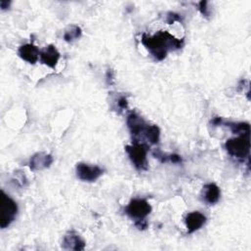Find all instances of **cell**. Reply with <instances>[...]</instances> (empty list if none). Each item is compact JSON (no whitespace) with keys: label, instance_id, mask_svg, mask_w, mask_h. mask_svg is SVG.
I'll return each mask as SVG.
<instances>
[{"label":"cell","instance_id":"obj_25","mask_svg":"<svg viewBox=\"0 0 251 251\" xmlns=\"http://www.w3.org/2000/svg\"><path fill=\"white\" fill-rule=\"evenodd\" d=\"M10 4H11V2L7 1V0H1V1H0V7H1L2 10L8 9L10 7Z\"/></svg>","mask_w":251,"mask_h":251},{"label":"cell","instance_id":"obj_6","mask_svg":"<svg viewBox=\"0 0 251 251\" xmlns=\"http://www.w3.org/2000/svg\"><path fill=\"white\" fill-rule=\"evenodd\" d=\"M76 173L80 180L92 183L103 175L104 170L96 165L91 166L86 163H78L76 166Z\"/></svg>","mask_w":251,"mask_h":251},{"label":"cell","instance_id":"obj_4","mask_svg":"<svg viewBox=\"0 0 251 251\" xmlns=\"http://www.w3.org/2000/svg\"><path fill=\"white\" fill-rule=\"evenodd\" d=\"M126 152L128 153L134 166L140 171H146L148 168L147 152L148 146L145 144L135 143L132 146H126Z\"/></svg>","mask_w":251,"mask_h":251},{"label":"cell","instance_id":"obj_8","mask_svg":"<svg viewBox=\"0 0 251 251\" xmlns=\"http://www.w3.org/2000/svg\"><path fill=\"white\" fill-rule=\"evenodd\" d=\"M62 247L65 250L81 251L85 247V241L83 239L81 234L76 230H69L63 237Z\"/></svg>","mask_w":251,"mask_h":251},{"label":"cell","instance_id":"obj_21","mask_svg":"<svg viewBox=\"0 0 251 251\" xmlns=\"http://www.w3.org/2000/svg\"><path fill=\"white\" fill-rule=\"evenodd\" d=\"M115 82V73L112 69H108L106 72V83L107 84L111 85Z\"/></svg>","mask_w":251,"mask_h":251},{"label":"cell","instance_id":"obj_9","mask_svg":"<svg viewBox=\"0 0 251 251\" xmlns=\"http://www.w3.org/2000/svg\"><path fill=\"white\" fill-rule=\"evenodd\" d=\"M52 163H53V157L51 154H48L45 152H38L31 157L29 166L32 171L38 172V171H42L49 168Z\"/></svg>","mask_w":251,"mask_h":251},{"label":"cell","instance_id":"obj_5","mask_svg":"<svg viewBox=\"0 0 251 251\" xmlns=\"http://www.w3.org/2000/svg\"><path fill=\"white\" fill-rule=\"evenodd\" d=\"M151 210V205L146 199L134 198L130 201L128 206L126 207L125 212L135 221H140L145 220L150 214Z\"/></svg>","mask_w":251,"mask_h":251},{"label":"cell","instance_id":"obj_12","mask_svg":"<svg viewBox=\"0 0 251 251\" xmlns=\"http://www.w3.org/2000/svg\"><path fill=\"white\" fill-rule=\"evenodd\" d=\"M18 54L24 61L30 64H36L40 59L41 50L34 43H27L20 46Z\"/></svg>","mask_w":251,"mask_h":251},{"label":"cell","instance_id":"obj_22","mask_svg":"<svg viewBox=\"0 0 251 251\" xmlns=\"http://www.w3.org/2000/svg\"><path fill=\"white\" fill-rule=\"evenodd\" d=\"M182 157L178 154H169V162L173 164H180L182 163Z\"/></svg>","mask_w":251,"mask_h":251},{"label":"cell","instance_id":"obj_14","mask_svg":"<svg viewBox=\"0 0 251 251\" xmlns=\"http://www.w3.org/2000/svg\"><path fill=\"white\" fill-rule=\"evenodd\" d=\"M223 125H226L227 127L230 129L232 134L236 135H245V134H250V126L248 123H233V122H223Z\"/></svg>","mask_w":251,"mask_h":251},{"label":"cell","instance_id":"obj_7","mask_svg":"<svg viewBox=\"0 0 251 251\" xmlns=\"http://www.w3.org/2000/svg\"><path fill=\"white\" fill-rule=\"evenodd\" d=\"M128 128L134 138H138L141 135H145L148 124L141 117L137 112H131L127 117Z\"/></svg>","mask_w":251,"mask_h":251},{"label":"cell","instance_id":"obj_17","mask_svg":"<svg viewBox=\"0 0 251 251\" xmlns=\"http://www.w3.org/2000/svg\"><path fill=\"white\" fill-rule=\"evenodd\" d=\"M182 20H183V18L181 17V15L176 12H169L167 14V23L169 25H172L175 22H182Z\"/></svg>","mask_w":251,"mask_h":251},{"label":"cell","instance_id":"obj_16","mask_svg":"<svg viewBox=\"0 0 251 251\" xmlns=\"http://www.w3.org/2000/svg\"><path fill=\"white\" fill-rule=\"evenodd\" d=\"M145 137L151 145H156L160 141V129L156 125H148L145 132Z\"/></svg>","mask_w":251,"mask_h":251},{"label":"cell","instance_id":"obj_24","mask_svg":"<svg viewBox=\"0 0 251 251\" xmlns=\"http://www.w3.org/2000/svg\"><path fill=\"white\" fill-rule=\"evenodd\" d=\"M223 118L221 117H215L212 121H211V125L214 126V127H219V126L223 125Z\"/></svg>","mask_w":251,"mask_h":251},{"label":"cell","instance_id":"obj_3","mask_svg":"<svg viewBox=\"0 0 251 251\" xmlns=\"http://www.w3.org/2000/svg\"><path fill=\"white\" fill-rule=\"evenodd\" d=\"M1 209H0V227L5 229L9 227L18 214V205L17 203L7 195L3 190H1Z\"/></svg>","mask_w":251,"mask_h":251},{"label":"cell","instance_id":"obj_1","mask_svg":"<svg viewBox=\"0 0 251 251\" xmlns=\"http://www.w3.org/2000/svg\"><path fill=\"white\" fill-rule=\"evenodd\" d=\"M142 42L157 61L164 60L170 50H179L185 45L184 39L179 40L170 33L162 31L152 37L144 34L142 37Z\"/></svg>","mask_w":251,"mask_h":251},{"label":"cell","instance_id":"obj_20","mask_svg":"<svg viewBox=\"0 0 251 251\" xmlns=\"http://www.w3.org/2000/svg\"><path fill=\"white\" fill-rule=\"evenodd\" d=\"M207 5H208V2L207 1H201V2H199V4H198V9H199V11H200V13L204 16V17H206V18H208L209 16H210V12H209V8L207 7Z\"/></svg>","mask_w":251,"mask_h":251},{"label":"cell","instance_id":"obj_13","mask_svg":"<svg viewBox=\"0 0 251 251\" xmlns=\"http://www.w3.org/2000/svg\"><path fill=\"white\" fill-rule=\"evenodd\" d=\"M204 200L206 203L213 205L217 203L221 196V190L215 184H207L204 186Z\"/></svg>","mask_w":251,"mask_h":251},{"label":"cell","instance_id":"obj_18","mask_svg":"<svg viewBox=\"0 0 251 251\" xmlns=\"http://www.w3.org/2000/svg\"><path fill=\"white\" fill-rule=\"evenodd\" d=\"M13 181L16 183H19V185L21 187H25L26 183H27L26 176L24 174H22V172H20V171L15 172V178L13 179Z\"/></svg>","mask_w":251,"mask_h":251},{"label":"cell","instance_id":"obj_23","mask_svg":"<svg viewBox=\"0 0 251 251\" xmlns=\"http://www.w3.org/2000/svg\"><path fill=\"white\" fill-rule=\"evenodd\" d=\"M148 224H147V221L145 219V220H140V221H136V227L139 229V230H146L147 228Z\"/></svg>","mask_w":251,"mask_h":251},{"label":"cell","instance_id":"obj_10","mask_svg":"<svg viewBox=\"0 0 251 251\" xmlns=\"http://www.w3.org/2000/svg\"><path fill=\"white\" fill-rule=\"evenodd\" d=\"M59 59H60V53L58 49L52 44H49L46 47H44L42 50H41L40 60L43 65H46L49 68L54 69L58 64Z\"/></svg>","mask_w":251,"mask_h":251},{"label":"cell","instance_id":"obj_15","mask_svg":"<svg viewBox=\"0 0 251 251\" xmlns=\"http://www.w3.org/2000/svg\"><path fill=\"white\" fill-rule=\"evenodd\" d=\"M82 29L77 26V25H72V26H69L66 30H65V33H64V41L69 42V43H72L78 40L81 39L82 37Z\"/></svg>","mask_w":251,"mask_h":251},{"label":"cell","instance_id":"obj_11","mask_svg":"<svg viewBox=\"0 0 251 251\" xmlns=\"http://www.w3.org/2000/svg\"><path fill=\"white\" fill-rule=\"evenodd\" d=\"M206 216L198 211L190 212L186 217V226L188 233H192L200 230L206 223Z\"/></svg>","mask_w":251,"mask_h":251},{"label":"cell","instance_id":"obj_19","mask_svg":"<svg viewBox=\"0 0 251 251\" xmlns=\"http://www.w3.org/2000/svg\"><path fill=\"white\" fill-rule=\"evenodd\" d=\"M117 108L121 111L126 110L128 108V99L126 96H120L117 100Z\"/></svg>","mask_w":251,"mask_h":251},{"label":"cell","instance_id":"obj_2","mask_svg":"<svg viewBox=\"0 0 251 251\" xmlns=\"http://www.w3.org/2000/svg\"><path fill=\"white\" fill-rule=\"evenodd\" d=\"M225 148L231 157L237 160H249L250 134L239 135L237 138L228 140L225 144Z\"/></svg>","mask_w":251,"mask_h":251}]
</instances>
